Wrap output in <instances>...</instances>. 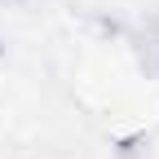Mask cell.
Listing matches in <instances>:
<instances>
[{
	"mask_svg": "<svg viewBox=\"0 0 159 159\" xmlns=\"http://www.w3.org/2000/svg\"><path fill=\"white\" fill-rule=\"evenodd\" d=\"M142 62H146V71L150 75H159V18L146 27V35H142Z\"/></svg>",
	"mask_w": 159,
	"mask_h": 159,
	"instance_id": "6da1fadb",
	"label": "cell"
},
{
	"mask_svg": "<svg viewBox=\"0 0 159 159\" xmlns=\"http://www.w3.org/2000/svg\"><path fill=\"white\" fill-rule=\"evenodd\" d=\"M0 57H5V35H0Z\"/></svg>",
	"mask_w": 159,
	"mask_h": 159,
	"instance_id": "7a4b0ae2",
	"label": "cell"
}]
</instances>
